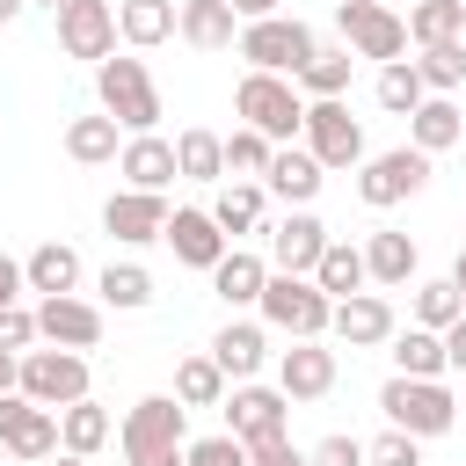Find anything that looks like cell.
I'll return each instance as SVG.
<instances>
[{
  "instance_id": "obj_1",
  "label": "cell",
  "mask_w": 466,
  "mask_h": 466,
  "mask_svg": "<svg viewBox=\"0 0 466 466\" xmlns=\"http://www.w3.org/2000/svg\"><path fill=\"white\" fill-rule=\"evenodd\" d=\"M124 466H182L189 451V408L175 393H146L131 415H124Z\"/></svg>"
},
{
  "instance_id": "obj_2",
  "label": "cell",
  "mask_w": 466,
  "mask_h": 466,
  "mask_svg": "<svg viewBox=\"0 0 466 466\" xmlns=\"http://www.w3.org/2000/svg\"><path fill=\"white\" fill-rule=\"evenodd\" d=\"M95 95H102V116H116L124 138L160 131V87H153L146 58H116V51H109V58L95 66Z\"/></svg>"
},
{
  "instance_id": "obj_3",
  "label": "cell",
  "mask_w": 466,
  "mask_h": 466,
  "mask_svg": "<svg viewBox=\"0 0 466 466\" xmlns=\"http://www.w3.org/2000/svg\"><path fill=\"white\" fill-rule=\"evenodd\" d=\"M233 116H240L248 131H262L269 146H291L299 124H306V95H299L291 80H277V73H248V80L233 87Z\"/></svg>"
},
{
  "instance_id": "obj_4",
  "label": "cell",
  "mask_w": 466,
  "mask_h": 466,
  "mask_svg": "<svg viewBox=\"0 0 466 466\" xmlns=\"http://www.w3.org/2000/svg\"><path fill=\"white\" fill-rule=\"evenodd\" d=\"M255 313H262V328H277V335H291V342H320V335H328L335 299H320V284H313V277H277V269H269V284H262Z\"/></svg>"
},
{
  "instance_id": "obj_5",
  "label": "cell",
  "mask_w": 466,
  "mask_h": 466,
  "mask_svg": "<svg viewBox=\"0 0 466 466\" xmlns=\"http://www.w3.org/2000/svg\"><path fill=\"white\" fill-rule=\"evenodd\" d=\"M379 415L422 444V437H444V430L459 422V400L444 393V379H400V371H393V379L379 386Z\"/></svg>"
},
{
  "instance_id": "obj_6",
  "label": "cell",
  "mask_w": 466,
  "mask_h": 466,
  "mask_svg": "<svg viewBox=\"0 0 466 466\" xmlns=\"http://www.w3.org/2000/svg\"><path fill=\"white\" fill-rule=\"evenodd\" d=\"M313 29L299 15H262V22H240V58L248 73H277V80H299V66L313 58Z\"/></svg>"
},
{
  "instance_id": "obj_7",
  "label": "cell",
  "mask_w": 466,
  "mask_h": 466,
  "mask_svg": "<svg viewBox=\"0 0 466 466\" xmlns=\"http://www.w3.org/2000/svg\"><path fill=\"white\" fill-rule=\"evenodd\" d=\"M15 393L58 415V408L87 400V357L80 350H22L15 357Z\"/></svg>"
},
{
  "instance_id": "obj_8",
  "label": "cell",
  "mask_w": 466,
  "mask_h": 466,
  "mask_svg": "<svg viewBox=\"0 0 466 466\" xmlns=\"http://www.w3.org/2000/svg\"><path fill=\"white\" fill-rule=\"evenodd\" d=\"M335 29H342V51L379 58V66H393V58L408 51V22H400L393 7H379V0H342V7H335Z\"/></svg>"
},
{
  "instance_id": "obj_9",
  "label": "cell",
  "mask_w": 466,
  "mask_h": 466,
  "mask_svg": "<svg viewBox=\"0 0 466 466\" xmlns=\"http://www.w3.org/2000/svg\"><path fill=\"white\" fill-rule=\"evenodd\" d=\"M306 153L320 160V175L335 167H364V124L350 116V102H306Z\"/></svg>"
},
{
  "instance_id": "obj_10",
  "label": "cell",
  "mask_w": 466,
  "mask_h": 466,
  "mask_svg": "<svg viewBox=\"0 0 466 466\" xmlns=\"http://www.w3.org/2000/svg\"><path fill=\"white\" fill-rule=\"evenodd\" d=\"M422 189H430V153H415V146L371 153V160L357 167V197H364L371 211H393L400 197H422Z\"/></svg>"
},
{
  "instance_id": "obj_11",
  "label": "cell",
  "mask_w": 466,
  "mask_h": 466,
  "mask_svg": "<svg viewBox=\"0 0 466 466\" xmlns=\"http://www.w3.org/2000/svg\"><path fill=\"white\" fill-rule=\"evenodd\" d=\"M226 437H240L248 451L255 444H269V437H284V422H291V400L277 393V386H255V379H240V386H226Z\"/></svg>"
},
{
  "instance_id": "obj_12",
  "label": "cell",
  "mask_w": 466,
  "mask_h": 466,
  "mask_svg": "<svg viewBox=\"0 0 466 466\" xmlns=\"http://www.w3.org/2000/svg\"><path fill=\"white\" fill-rule=\"evenodd\" d=\"M58 51L102 66L116 51V0H58Z\"/></svg>"
},
{
  "instance_id": "obj_13",
  "label": "cell",
  "mask_w": 466,
  "mask_h": 466,
  "mask_svg": "<svg viewBox=\"0 0 466 466\" xmlns=\"http://www.w3.org/2000/svg\"><path fill=\"white\" fill-rule=\"evenodd\" d=\"M0 451L36 466V459H58V415L22 400V393H0Z\"/></svg>"
},
{
  "instance_id": "obj_14",
  "label": "cell",
  "mask_w": 466,
  "mask_h": 466,
  "mask_svg": "<svg viewBox=\"0 0 466 466\" xmlns=\"http://www.w3.org/2000/svg\"><path fill=\"white\" fill-rule=\"evenodd\" d=\"M393 299L386 291H357V299H335V313H328V335L342 342V350H379V342H393Z\"/></svg>"
},
{
  "instance_id": "obj_15",
  "label": "cell",
  "mask_w": 466,
  "mask_h": 466,
  "mask_svg": "<svg viewBox=\"0 0 466 466\" xmlns=\"http://www.w3.org/2000/svg\"><path fill=\"white\" fill-rule=\"evenodd\" d=\"M36 342H51V350H95L102 342V306H87L80 291L36 299Z\"/></svg>"
},
{
  "instance_id": "obj_16",
  "label": "cell",
  "mask_w": 466,
  "mask_h": 466,
  "mask_svg": "<svg viewBox=\"0 0 466 466\" xmlns=\"http://www.w3.org/2000/svg\"><path fill=\"white\" fill-rule=\"evenodd\" d=\"M320 248H328V226H320L313 211H284V218L269 226V269H277V277H313Z\"/></svg>"
},
{
  "instance_id": "obj_17",
  "label": "cell",
  "mask_w": 466,
  "mask_h": 466,
  "mask_svg": "<svg viewBox=\"0 0 466 466\" xmlns=\"http://www.w3.org/2000/svg\"><path fill=\"white\" fill-rule=\"evenodd\" d=\"M102 226H109V240H124V248H146V240H160V226H167V197H160V189H116V197L102 204Z\"/></svg>"
},
{
  "instance_id": "obj_18",
  "label": "cell",
  "mask_w": 466,
  "mask_h": 466,
  "mask_svg": "<svg viewBox=\"0 0 466 466\" xmlns=\"http://www.w3.org/2000/svg\"><path fill=\"white\" fill-rule=\"evenodd\" d=\"M335 350L328 342H291L284 357H277V393L284 400H320V393H335Z\"/></svg>"
},
{
  "instance_id": "obj_19",
  "label": "cell",
  "mask_w": 466,
  "mask_h": 466,
  "mask_svg": "<svg viewBox=\"0 0 466 466\" xmlns=\"http://www.w3.org/2000/svg\"><path fill=\"white\" fill-rule=\"evenodd\" d=\"M160 240L175 248V262H189V269H218V255L233 248L218 226H211V211H197V204H182V211H167V226H160Z\"/></svg>"
},
{
  "instance_id": "obj_20",
  "label": "cell",
  "mask_w": 466,
  "mask_h": 466,
  "mask_svg": "<svg viewBox=\"0 0 466 466\" xmlns=\"http://www.w3.org/2000/svg\"><path fill=\"white\" fill-rule=\"evenodd\" d=\"M116 175H124V189H167V182H175V138H160V131L124 138Z\"/></svg>"
},
{
  "instance_id": "obj_21",
  "label": "cell",
  "mask_w": 466,
  "mask_h": 466,
  "mask_svg": "<svg viewBox=\"0 0 466 466\" xmlns=\"http://www.w3.org/2000/svg\"><path fill=\"white\" fill-rule=\"evenodd\" d=\"M320 182H328V175H320V160H313L306 146H277V153H269V175H262V189H277L291 211H313Z\"/></svg>"
},
{
  "instance_id": "obj_22",
  "label": "cell",
  "mask_w": 466,
  "mask_h": 466,
  "mask_svg": "<svg viewBox=\"0 0 466 466\" xmlns=\"http://www.w3.org/2000/svg\"><path fill=\"white\" fill-rule=\"evenodd\" d=\"M262 357H269V328L262 320H226L218 335H211V364L240 386V379H255L262 371Z\"/></svg>"
},
{
  "instance_id": "obj_23",
  "label": "cell",
  "mask_w": 466,
  "mask_h": 466,
  "mask_svg": "<svg viewBox=\"0 0 466 466\" xmlns=\"http://www.w3.org/2000/svg\"><path fill=\"white\" fill-rule=\"evenodd\" d=\"M459 138H466V109H459L451 95H422V109L408 116V146L437 160V153H451Z\"/></svg>"
},
{
  "instance_id": "obj_24",
  "label": "cell",
  "mask_w": 466,
  "mask_h": 466,
  "mask_svg": "<svg viewBox=\"0 0 466 466\" xmlns=\"http://www.w3.org/2000/svg\"><path fill=\"white\" fill-rule=\"evenodd\" d=\"M175 36L197 44V51H226V44H240V15L226 0H182L175 7Z\"/></svg>"
},
{
  "instance_id": "obj_25",
  "label": "cell",
  "mask_w": 466,
  "mask_h": 466,
  "mask_svg": "<svg viewBox=\"0 0 466 466\" xmlns=\"http://www.w3.org/2000/svg\"><path fill=\"white\" fill-rule=\"evenodd\" d=\"M22 284H29L36 299H66V291H80V255H73L66 240H44V248L22 262Z\"/></svg>"
},
{
  "instance_id": "obj_26",
  "label": "cell",
  "mask_w": 466,
  "mask_h": 466,
  "mask_svg": "<svg viewBox=\"0 0 466 466\" xmlns=\"http://www.w3.org/2000/svg\"><path fill=\"white\" fill-rule=\"evenodd\" d=\"M262 284H269V262H262V255H248V248H226V255H218V269H211V291H218L226 306H255V299H262Z\"/></svg>"
},
{
  "instance_id": "obj_27",
  "label": "cell",
  "mask_w": 466,
  "mask_h": 466,
  "mask_svg": "<svg viewBox=\"0 0 466 466\" xmlns=\"http://www.w3.org/2000/svg\"><path fill=\"white\" fill-rule=\"evenodd\" d=\"M109 437H116L109 408H95V400H73V408H58V451H73V459H95Z\"/></svg>"
},
{
  "instance_id": "obj_28",
  "label": "cell",
  "mask_w": 466,
  "mask_h": 466,
  "mask_svg": "<svg viewBox=\"0 0 466 466\" xmlns=\"http://www.w3.org/2000/svg\"><path fill=\"white\" fill-rule=\"evenodd\" d=\"M116 36L131 51H153L175 36V0H116Z\"/></svg>"
},
{
  "instance_id": "obj_29",
  "label": "cell",
  "mask_w": 466,
  "mask_h": 466,
  "mask_svg": "<svg viewBox=\"0 0 466 466\" xmlns=\"http://www.w3.org/2000/svg\"><path fill=\"white\" fill-rule=\"evenodd\" d=\"M175 175H182V182H226V138L204 131V124H189V131L175 138Z\"/></svg>"
},
{
  "instance_id": "obj_30",
  "label": "cell",
  "mask_w": 466,
  "mask_h": 466,
  "mask_svg": "<svg viewBox=\"0 0 466 466\" xmlns=\"http://www.w3.org/2000/svg\"><path fill=\"white\" fill-rule=\"evenodd\" d=\"M313 284H320V299H357L371 277H364V248H350V240H328L320 248V262H313Z\"/></svg>"
},
{
  "instance_id": "obj_31",
  "label": "cell",
  "mask_w": 466,
  "mask_h": 466,
  "mask_svg": "<svg viewBox=\"0 0 466 466\" xmlns=\"http://www.w3.org/2000/svg\"><path fill=\"white\" fill-rule=\"evenodd\" d=\"M66 153H73L80 167H102V160H116V153H124V131H116V116H102V109H95V116H73V124H66Z\"/></svg>"
},
{
  "instance_id": "obj_32",
  "label": "cell",
  "mask_w": 466,
  "mask_h": 466,
  "mask_svg": "<svg viewBox=\"0 0 466 466\" xmlns=\"http://www.w3.org/2000/svg\"><path fill=\"white\" fill-rule=\"evenodd\" d=\"M364 277H371V284H386V291H393V284H408V277H415V240L379 226V233L364 240Z\"/></svg>"
},
{
  "instance_id": "obj_33",
  "label": "cell",
  "mask_w": 466,
  "mask_h": 466,
  "mask_svg": "<svg viewBox=\"0 0 466 466\" xmlns=\"http://www.w3.org/2000/svg\"><path fill=\"white\" fill-rule=\"evenodd\" d=\"M211 226H218L226 240L255 233V226H262V182H226V189L211 197Z\"/></svg>"
},
{
  "instance_id": "obj_34",
  "label": "cell",
  "mask_w": 466,
  "mask_h": 466,
  "mask_svg": "<svg viewBox=\"0 0 466 466\" xmlns=\"http://www.w3.org/2000/svg\"><path fill=\"white\" fill-rule=\"evenodd\" d=\"M393 371H400V379H444V335H430V328H393Z\"/></svg>"
},
{
  "instance_id": "obj_35",
  "label": "cell",
  "mask_w": 466,
  "mask_h": 466,
  "mask_svg": "<svg viewBox=\"0 0 466 466\" xmlns=\"http://www.w3.org/2000/svg\"><path fill=\"white\" fill-rule=\"evenodd\" d=\"M175 400L182 408H218L226 400V371L211 364V350H197V357L175 364Z\"/></svg>"
},
{
  "instance_id": "obj_36",
  "label": "cell",
  "mask_w": 466,
  "mask_h": 466,
  "mask_svg": "<svg viewBox=\"0 0 466 466\" xmlns=\"http://www.w3.org/2000/svg\"><path fill=\"white\" fill-rule=\"evenodd\" d=\"M371 95H379V109H393V116H415L422 109V73H415V58H393V66H379V80H371Z\"/></svg>"
},
{
  "instance_id": "obj_37",
  "label": "cell",
  "mask_w": 466,
  "mask_h": 466,
  "mask_svg": "<svg viewBox=\"0 0 466 466\" xmlns=\"http://www.w3.org/2000/svg\"><path fill=\"white\" fill-rule=\"evenodd\" d=\"M291 87L313 95V102H342V87H350V51H313V58L299 66Z\"/></svg>"
},
{
  "instance_id": "obj_38",
  "label": "cell",
  "mask_w": 466,
  "mask_h": 466,
  "mask_svg": "<svg viewBox=\"0 0 466 466\" xmlns=\"http://www.w3.org/2000/svg\"><path fill=\"white\" fill-rule=\"evenodd\" d=\"M95 291H102V306H116V313H138V306H153V277H146L138 262H109V269L95 277Z\"/></svg>"
},
{
  "instance_id": "obj_39",
  "label": "cell",
  "mask_w": 466,
  "mask_h": 466,
  "mask_svg": "<svg viewBox=\"0 0 466 466\" xmlns=\"http://www.w3.org/2000/svg\"><path fill=\"white\" fill-rule=\"evenodd\" d=\"M400 22H408V44H422V51H430V44H459V29H466L451 0H415Z\"/></svg>"
},
{
  "instance_id": "obj_40",
  "label": "cell",
  "mask_w": 466,
  "mask_h": 466,
  "mask_svg": "<svg viewBox=\"0 0 466 466\" xmlns=\"http://www.w3.org/2000/svg\"><path fill=\"white\" fill-rule=\"evenodd\" d=\"M459 313H466V299H459V284H451V277H430V284H415V328L444 335Z\"/></svg>"
},
{
  "instance_id": "obj_41",
  "label": "cell",
  "mask_w": 466,
  "mask_h": 466,
  "mask_svg": "<svg viewBox=\"0 0 466 466\" xmlns=\"http://www.w3.org/2000/svg\"><path fill=\"white\" fill-rule=\"evenodd\" d=\"M415 73H422L430 95H459V87H466V44H430V51L415 58Z\"/></svg>"
},
{
  "instance_id": "obj_42",
  "label": "cell",
  "mask_w": 466,
  "mask_h": 466,
  "mask_svg": "<svg viewBox=\"0 0 466 466\" xmlns=\"http://www.w3.org/2000/svg\"><path fill=\"white\" fill-rule=\"evenodd\" d=\"M269 153H277V146L240 124V131L226 138V175H233V182H262V175H269Z\"/></svg>"
},
{
  "instance_id": "obj_43",
  "label": "cell",
  "mask_w": 466,
  "mask_h": 466,
  "mask_svg": "<svg viewBox=\"0 0 466 466\" xmlns=\"http://www.w3.org/2000/svg\"><path fill=\"white\" fill-rule=\"evenodd\" d=\"M182 466H248V444L240 437H189V451H182Z\"/></svg>"
},
{
  "instance_id": "obj_44",
  "label": "cell",
  "mask_w": 466,
  "mask_h": 466,
  "mask_svg": "<svg viewBox=\"0 0 466 466\" xmlns=\"http://www.w3.org/2000/svg\"><path fill=\"white\" fill-rule=\"evenodd\" d=\"M364 466H422V444L408 430H386L379 444H364Z\"/></svg>"
},
{
  "instance_id": "obj_45",
  "label": "cell",
  "mask_w": 466,
  "mask_h": 466,
  "mask_svg": "<svg viewBox=\"0 0 466 466\" xmlns=\"http://www.w3.org/2000/svg\"><path fill=\"white\" fill-rule=\"evenodd\" d=\"M29 342H36V313L29 306H7L0 313V357H22Z\"/></svg>"
},
{
  "instance_id": "obj_46",
  "label": "cell",
  "mask_w": 466,
  "mask_h": 466,
  "mask_svg": "<svg viewBox=\"0 0 466 466\" xmlns=\"http://www.w3.org/2000/svg\"><path fill=\"white\" fill-rule=\"evenodd\" d=\"M306 466H364V444H357V437H342V430H335V437H320V444H313V451H306Z\"/></svg>"
},
{
  "instance_id": "obj_47",
  "label": "cell",
  "mask_w": 466,
  "mask_h": 466,
  "mask_svg": "<svg viewBox=\"0 0 466 466\" xmlns=\"http://www.w3.org/2000/svg\"><path fill=\"white\" fill-rule=\"evenodd\" d=\"M248 466H306V451H299L291 437H269V444H255V451H248Z\"/></svg>"
},
{
  "instance_id": "obj_48",
  "label": "cell",
  "mask_w": 466,
  "mask_h": 466,
  "mask_svg": "<svg viewBox=\"0 0 466 466\" xmlns=\"http://www.w3.org/2000/svg\"><path fill=\"white\" fill-rule=\"evenodd\" d=\"M444 371H466V313L444 328Z\"/></svg>"
},
{
  "instance_id": "obj_49",
  "label": "cell",
  "mask_w": 466,
  "mask_h": 466,
  "mask_svg": "<svg viewBox=\"0 0 466 466\" xmlns=\"http://www.w3.org/2000/svg\"><path fill=\"white\" fill-rule=\"evenodd\" d=\"M22 291H29V284H22V262H7V255H0V313H7V306H22Z\"/></svg>"
},
{
  "instance_id": "obj_50",
  "label": "cell",
  "mask_w": 466,
  "mask_h": 466,
  "mask_svg": "<svg viewBox=\"0 0 466 466\" xmlns=\"http://www.w3.org/2000/svg\"><path fill=\"white\" fill-rule=\"evenodd\" d=\"M240 22H262V15H284V0H226Z\"/></svg>"
},
{
  "instance_id": "obj_51",
  "label": "cell",
  "mask_w": 466,
  "mask_h": 466,
  "mask_svg": "<svg viewBox=\"0 0 466 466\" xmlns=\"http://www.w3.org/2000/svg\"><path fill=\"white\" fill-rule=\"evenodd\" d=\"M0 393H15V357H0Z\"/></svg>"
},
{
  "instance_id": "obj_52",
  "label": "cell",
  "mask_w": 466,
  "mask_h": 466,
  "mask_svg": "<svg viewBox=\"0 0 466 466\" xmlns=\"http://www.w3.org/2000/svg\"><path fill=\"white\" fill-rule=\"evenodd\" d=\"M451 284H459V299H466V248H459V262H451Z\"/></svg>"
},
{
  "instance_id": "obj_53",
  "label": "cell",
  "mask_w": 466,
  "mask_h": 466,
  "mask_svg": "<svg viewBox=\"0 0 466 466\" xmlns=\"http://www.w3.org/2000/svg\"><path fill=\"white\" fill-rule=\"evenodd\" d=\"M22 7H29V0H0V22H15V15H22Z\"/></svg>"
},
{
  "instance_id": "obj_54",
  "label": "cell",
  "mask_w": 466,
  "mask_h": 466,
  "mask_svg": "<svg viewBox=\"0 0 466 466\" xmlns=\"http://www.w3.org/2000/svg\"><path fill=\"white\" fill-rule=\"evenodd\" d=\"M58 466H87V459H73V451H58Z\"/></svg>"
},
{
  "instance_id": "obj_55",
  "label": "cell",
  "mask_w": 466,
  "mask_h": 466,
  "mask_svg": "<svg viewBox=\"0 0 466 466\" xmlns=\"http://www.w3.org/2000/svg\"><path fill=\"white\" fill-rule=\"evenodd\" d=\"M451 7H459V22H466V0H451Z\"/></svg>"
},
{
  "instance_id": "obj_56",
  "label": "cell",
  "mask_w": 466,
  "mask_h": 466,
  "mask_svg": "<svg viewBox=\"0 0 466 466\" xmlns=\"http://www.w3.org/2000/svg\"><path fill=\"white\" fill-rule=\"evenodd\" d=\"M44 7H51V15H58V0H44Z\"/></svg>"
}]
</instances>
